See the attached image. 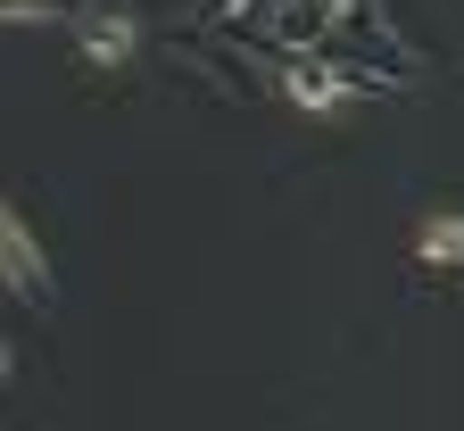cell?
Listing matches in <instances>:
<instances>
[{"label":"cell","instance_id":"obj_1","mask_svg":"<svg viewBox=\"0 0 464 431\" xmlns=\"http://www.w3.org/2000/svg\"><path fill=\"white\" fill-rule=\"evenodd\" d=\"M423 266H464V224H431L423 232Z\"/></svg>","mask_w":464,"mask_h":431}]
</instances>
